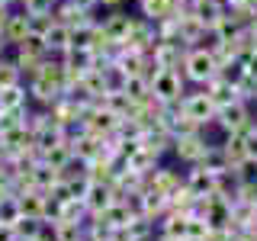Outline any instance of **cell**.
Instances as JSON below:
<instances>
[{
    "label": "cell",
    "instance_id": "cell-11",
    "mask_svg": "<svg viewBox=\"0 0 257 241\" xmlns=\"http://www.w3.org/2000/svg\"><path fill=\"white\" fill-rule=\"evenodd\" d=\"M183 183H187V190L193 196H209V193L215 190V174L206 171V167H199V164H193V167H187V174H183Z\"/></svg>",
    "mask_w": 257,
    "mask_h": 241
},
{
    "label": "cell",
    "instance_id": "cell-8",
    "mask_svg": "<svg viewBox=\"0 0 257 241\" xmlns=\"http://www.w3.org/2000/svg\"><path fill=\"white\" fill-rule=\"evenodd\" d=\"M32 32V16L23 10V7H13L10 16H7V23H4V39H7V45H20L23 39H26Z\"/></svg>",
    "mask_w": 257,
    "mask_h": 241
},
{
    "label": "cell",
    "instance_id": "cell-25",
    "mask_svg": "<svg viewBox=\"0 0 257 241\" xmlns=\"http://www.w3.org/2000/svg\"><path fill=\"white\" fill-rule=\"evenodd\" d=\"M222 241H247V235H244V231H238V228H228Z\"/></svg>",
    "mask_w": 257,
    "mask_h": 241
},
{
    "label": "cell",
    "instance_id": "cell-10",
    "mask_svg": "<svg viewBox=\"0 0 257 241\" xmlns=\"http://www.w3.org/2000/svg\"><path fill=\"white\" fill-rule=\"evenodd\" d=\"M42 42H45V52L48 55H61L71 48V26H64V23L52 20L48 23V29L42 32Z\"/></svg>",
    "mask_w": 257,
    "mask_h": 241
},
{
    "label": "cell",
    "instance_id": "cell-27",
    "mask_svg": "<svg viewBox=\"0 0 257 241\" xmlns=\"http://www.w3.org/2000/svg\"><path fill=\"white\" fill-rule=\"evenodd\" d=\"M251 52H257V23H251Z\"/></svg>",
    "mask_w": 257,
    "mask_h": 241
},
{
    "label": "cell",
    "instance_id": "cell-21",
    "mask_svg": "<svg viewBox=\"0 0 257 241\" xmlns=\"http://www.w3.org/2000/svg\"><path fill=\"white\" fill-rule=\"evenodd\" d=\"M122 90L128 93V100H132V103L151 100V84H148V77H145V74H125Z\"/></svg>",
    "mask_w": 257,
    "mask_h": 241
},
{
    "label": "cell",
    "instance_id": "cell-4",
    "mask_svg": "<svg viewBox=\"0 0 257 241\" xmlns=\"http://www.w3.org/2000/svg\"><path fill=\"white\" fill-rule=\"evenodd\" d=\"M212 145L215 142H209L206 129H199V132H193V135H177L174 145H171V155L180 161L183 167H193V164H199V161H203V155L212 148Z\"/></svg>",
    "mask_w": 257,
    "mask_h": 241
},
{
    "label": "cell",
    "instance_id": "cell-30",
    "mask_svg": "<svg viewBox=\"0 0 257 241\" xmlns=\"http://www.w3.org/2000/svg\"><path fill=\"white\" fill-rule=\"evenodd\" d=\"M183 241H193V238H183Z\"/></svg>",
    "mask_w": 257,
    "mask_h": 241
},
{
    "label": "cell",
    "instance_id": "cell-5",
    "mask_svg": "<svg viewBox=\"0 0 257 241\" xmlns=\"http://www.w3.org/2000/svg\"><path fill=\"white\" fill-rule=\"evenodd\" d=\"M96 23H100V32L106 42L122 45L128 39V32H132L135 13H128L125 7H116V10H103V16H96Z\"/></svg>",
    "mask_w": 257,
    "mask_h": 241
},
{
    "label": "cell",
    "instance_id": "cell-13",
    "mask_svg": "<svg viewBox=\"0 0 257 241\" xmlns=\"http://www.w3.org/2000/svg\"><path fill=\"white\" fill-rule=\"evenodd\" d=\"M167 212V196L164 193H158V190H151V187H145L142 190V206H139V215H145V219H151L158 225V219Z\"/></svg>",
    "mask_w": 257,
    "mask_h": 241
},
{
    "label": "cell",
    "instance_id": "cell-29",
    "mask_svg": "<svg viewBox=\"0 0 257 241\" xmlns=\"http://www.w3.org/2000/svg\"><path fill=\"white\" fill-rule=\"evenodd\" d=\"M90 241H106V238H90Z\"/></svg>",
    "mask_w": 257,
    "mask_h": 241
},
{
    "label": "cell",
    "instance_id": "cell-24",
    "mask_svg": "<svg viewBox=\"0 0 257 241\" xmlns=\"http://www.w3.org/2000/svg\"><path fill=\"white\" fill-rule=\"evenodd\" d=\"M241 64H244V77L257 80V52H247L244 58H241Z\"/></svg>",
    "mask_w": 257,
    "mask_h": 241
},
{
    "label": "cell",
    "instance_id": "cell-1",
    "mask_svg": "<svg viewBox=\"0 0 257 241\" xmlns=\"http://www.w3.org/2000/svg\"><path fill=\"white\" fill-rule=\"evenodd\" d=\"M148 84H151V96L158 103H177L183 93H187V77H183L180 68H158L148 74Z\"/></svg>",
    "mask_w": 257,
    "mask_h": 241
},
{
    "label": "cell",
    "instance_id": "cell-2",
    "mask_svg": "<svg viewBox=\"0 0 257 241\" xmlns=\"http://www.w3.org/2000/svg\"><path fill=\"white\" fill-rule=\"evenodd\" d=\"M180 71H183V77H187V84L206 87L209 80L219 74V61H215V55L209 52V48H187Z\"/></svg>",
    "mask_w": 257,
    "mask_h": 241
},
{
    "label": "cell",
    "instance_id": "cell-19",
    "mask_svg": "<svg viewBox=\"0 0 257 241\" xmlns=\"http://www.w3.org/2000/svg\"><path fill=\"white\" fill-rule=\"evenodd\" d=\"M225 10H228L225 0H193V16H196L203 26H209V29L215 26V20H219Z\"/></svg>",
    "mask_w": 257,
    "mask_h": 241
},
{
    "label": "cell",
    "instance_id": "cell-7",
    "mask_svg": "<svg viewBox=\"0 0 257 241\" xmlns=\"http://www.w3.org/2000/svg\"><path fill=\"white\" fill-rule=\"evenodd\" d=\"M187 48L190 45L180 42V39H155V45L148 48V55H151V61H155L158 68H180Z\"/></svg>",
    "mask_w": 257,
    "mask_h": 241
},
{
    "label": "cell",
    "instance_id": "cell-14",
    "mask_svg": "<svg viewBox=\"0 0 257 241\" xmlns=\"http://www.w3.org/2000/svg\"><path fill=\"white\" fill-rule=\"evenodd\" d=\"M100 103L112 112V116H119V119H128V116L135 112V103L128 100V93L122 90V87H116V90H106V93L100 96Z\"/></svg>",
    "mask_w": 257,
    "mask_h": 241
},
{
    "label": "cell",
    "instance_id": "cell-23",
    "mask_svg": "<svg viewBox=\"0 0 257 241\" xmlns=\"http://www.w3.org/2000/svg\"><path fill=\"white\" fill-rule=\"evenodd\" d=\"M13 84H23V71L10 55H0V87H13Z\"/></svg>",
    "mask_w": 257,
    "mask_h": 241
},
{
    "label": "cell",
    "instance_id": "cell-20",
    "mask_svg": "<svg viewBox=\"0 0 257 241\" xmlns=\"http://www.w3.org/2000/svg\"><path fill=\"white\" fill-rule=\"evenodd\" d=\"M29 106V90L26 84L0 87V109H26Z\"/></svg>",
    "mask_w": 257,
    "mask_h": 241
},
{
    "label": "cell",
    "instance_id": "cell-6",
    "mask_svg": "<svg viewBox=\"0 0 257 241\" xmlns=\"http://www.w3.org/2000/svg\"><path fill=\"white\" fill-rule=\"evenodd\" d=\"M180 109H183V116L193 119V123H199V126H212V119H215V103H212V96H209L203 87H196V90H187L180 96Z\"/></svg>",
    "mask_w": 257,
    "mask_h": 241
},
{
    "label": "cell",
    "instance_id": "cell-26",
    "mask_svg": "<svg viewBox=\"0 0 257 241\" xmlns=\"http://www.w3.org/2000/svg\"><path fill=\"white\" fill-rule=\"evenodd\" d=\"M116 7H125V0H100V10H116Z\"/></svg>",
    "mask_w": 257,
    "mask_h": 241
},
{
    "label": "cell",
    "instance_id": "cell-12",
    "mask_svg": "<svg viewBox=\"0 0 257 241\" xmlns=\"http://www.w3.org/2000/svg\"><path fill=\"white\" fill-rule=\"evenodd\" d=\"M180 183H183V174L174 171V167H167V164H158L155 171L148 174V187L158 190V193H164V196H171Z\"/></svg>",
    "mask_w": 257,
    "mask_h": 241
},
{
    "label": "cell",
    "instance_id": "cell-28",
    "mask_svg": "<svg viewBox=\"0 0 257 241\" xmlns=\"http://www.w3.org/2000/svg\"><path fill=\"white\" fill-rule=\"evenodd\" d=\"M32 241H52V235L45 231V235H39V238H32Z\"/></svg>",
    "mask_w": 257,
    "mask_h": 241
},
{
    "label": "cell",
    "instance_id": "cell-18",
    "mask_svg": "<svg viewBox=\"0 0 257 241\" xmlns=\"http://www.w3.org/2000/svg\"><path fill=\"white\" fill-rule=\"evenodd\" d=\"M158 164H161V155H155L148 145H139V148H135V155L125 161L128 171H135V174H142V177H148Z\"/></svg>",
    "mask_w": 257,
    "mask_h": 241
},
{
    "label": "cell",
    "instance_id": "cell-17",
    "mask_svg": "<svg viewBox=\"0 0 257 241\" xmlns=\"http://www.w3.org/2000/svg\"><path fill=\"white\" fill-rule=\"evenodd\" d=\"M135 13L151 23H161L167 16H174V0H135Z\"/></svg>",
    "mask_w": 257,
    "mask_h": 241
},
{
    "label": "cell",
    "instance_id": "cell-22",
    "mask_svg": "<svg viewBox=\"0 0 257 241\" xmlns=\"http://www.w3.org/2000/svg\"><path fill=\"white\" fill-rule=\"evenodd\" d=\"M125 235H128V241H155L158 225L151 219H145V215H135V219L125 225Z\"/></svg>",
    "mask_w": 257,
    "mask_h": 241
},
{
    "label": "cell",
    "instance_id": "cell-3",
    "mask_svg": "<svg viewBox=\"0 0 257 241\" xmlns=\"http://www.w3.org/2000/svg\"><path fill=\"white\" fill-rule=\"evenodd\" d=\"M254 123H257L254 106H251V103H244L241 96H238L235 103H228V106H219V109H215V119H212V126L219 129L222 135L241 132V129H247V126H254Z\"/></svg>",
    "mask_w": 257,
    "mask_h": 241
},
{
    "label": "cell",
    "instance_id": "cell-16",
    "mask_svg": "<svg viewBox=\"0 0 257 241\" xmlns=\"http://www.w3.org/2000/svg\"><path fill=\"white\" fill-rule=\"evenodd\" d=\"M48 235H52V241H87V222H52Z\"/></svg>",
    "mask_w": 257,
    "mask_h": 241
},
{
    "label": "cell",
    "instance_id": "cell-15",
    "mask_svg": "<svg viewBox=\"0 0 257 241\" xmlns=\"http://www.w3.org/2000/svg\"><path fill=\"white\" fill-rule=\"evenodd\" d=\"M203 90H206L209 96H212V103H215V106H228V103H235V100H238V87L231 84V80L219 77V74L209 80Z\"/></svg>",
    "mask_w": 257,
    "mask_h": 241
},
{
    "label": "cell",
    "instance_id": "cell-9",
    "mask_svg": "<svg viewBox=\"0 0 257 241\" xmlns=\"http://www.w3.org/2000/svg\"><path fill=\"white\" fill-rule=\"evenodd\" d=\"M112 199H116V190H112V183H93V180H90V187H87V193H84L87 215L103 212V209H106Z\"/></svg>",
    "mask_w": 257,
    "mask_h": 241
}]
</instances>
